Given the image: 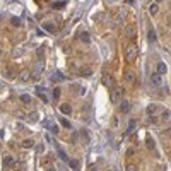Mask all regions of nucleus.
<instances>
[{"mask_svg":"<svg viewBox=\"0 0 171 171\" xmlns=\"http://www.w3.org/2000/svg\"><path fill=\"white\" fill-rule=\"evenodd\" d=\"M137 53H139L137 45H135V43H128V45H127V50H125V57H127V60H128V62L135 60Z\"/></svg>","mask_w":171,"mask_h":171,"instance_id":"nucleus-1","label":"nucleus"},{"mask_svg":"<svg viewBox=\"0 0 171 171\" xmlns=\"http://www.w3.org/2000/svg\"><path fill=\"white\" fill-rule=\"evenodd\" d=\"M101 82L106 86V87H113L115 79H113V75H109V74H103V75H101Z\"/></svg>","mask_w":171,"mask_h":171,"instance_id":"nucleus-2","label":"nucleus"},{"mask_svg":"<svg viewBox=\"0 0 171 171\" xmlns=\"http://www.w3.org/2000/svg\"><path fill=\"white\" fill-rule=\"evenodd\" d=\"M125 81L128 82V84H135V81H137L135 72H134V70H127V72H125Z\"/></svg>","mask_w":171,"mask_h":171,"instance_id":"nucleus-3","label":"nucleus"},{"mask_svg":"<svg viewBox=\"0 0 171 171\" xmlns=\"http://www.w3.org/2000/svg\"><path fill=\"white\" fill-rule=\"evenodd\" d=\"M150 81H152V84L159 86V84H161V74H159V72H152V74H150Z\"/></svg>","mask_w":171,"mask_h":171,"instance_id":"nucleus-4","label":"nucleus"},{"mask_svg":"<svg viewBox=\"0 0 171 171\" xmlns=\"http://www.w3.org/2000/svg\"><path fill=\"white\" fill-rule=\"evenodd\" d=\"M123 94H125V89H123L122 86H118V87H116L115 91H113V98H115V99H120V98H122Z\"/></svg>","mask_w":171,"mask_h":171,"instance_id":"nucleus-5","label":"nucleus"},{"mask_svg":"<svg viewBox=\"0 0 171 171\" xmlns=\"http://www.w3.org/2000/svg\"><path fill=\"white\" fill-rule=\"evenodd\" d=\"M128 109H130V101L123 99V101L120 103V111H122V113H128Z\"/></svg>","mask_w":171,"mask_h":171,"instance_id":"nucleus-6","label":"nucleus"},{"mask_svg":"<svg viewBox=\"0 0 171 171\" xmlns=\"http://www.w3.org/2000/svg\"><path fill=\"white\" fill-rule=\"evenodd\" d=\"M60 113H63V115H68L70 111H72V106L70 104H67V103H63V104H60Z\"/></svg>","mask_w":171,"mask_h":171,"instance_id":"nucleus-7","label":"nucleus"},{"mask_svg":"<svg viewBox=\"0 0 171 171\" xmlns=\"http://www.w3.org/2000/svg\"><path fill=\"white\" fill-rule=\"evenodd\" d=\"M79 41H82V43H86V45H87L89 41H91V36H89V33L82 31V33L79 34Z\"/></svg>","mask_w":171,"mask_h":171,"instance_id":"nucleus-8","label":"nucleus"},{"mask_svg":"<svg viewBox=\"0 0 171 171\" xmlns=\"http://www.w3.org/2000/svg\"><path fill=\"white\" fill-rule=\"evenodd\" d=\"M33 145H34V142L31 140V139H26V140H22V147H24V149H31Z\"/></svg>","mask_w":171,"mask_h":171,"instance_id":"nucleus-9","label":"nucleus"},{"mask_svg":"<svg viewBox=\"0 0 171 171\" xmlns=\"http://www.w3.org/2000/svg\"><path fill=\"white\" fill-rule=\"evenodd\" d=\"M68 164H70V168H72L74 171H77L79 168H81V164H79V161H77V159H72V161H68Z\"/></svg>","mask_w":171,"mask_h":171,"instance_id":"nucleus-10","label":"nucleus"},{"mask_svg":"<svg viewBox=\"0 0 171 171\" xmlns=\"http://www.w3.org/2000/svg\"><path fill=\"white\" fill-rule=\"evenodd\" d=\"M29 77H31V74H29V70H22L21 72V81H29Z\"/></svg>","mask_w":171,"mask_h":171,"instance_id":"nucleus-11","label":"nucleus"},{"mask_svg":"<svg viewBox=\"0 0 171 171\" xmlns=\"http://www.w3.org/2000/svg\"><path fill=\"white\" fill-rule=\"evenodd\" d=\"M91 74H92V70H91L89 67H82L81 68V75H84V77H89Z\"/></svg>","mask_w":171,"mask_h":171,"instance_id":"nucleus-12","label":"nucleus"},{"mask_svg":"<svg viewBox=\"0 0 171 171\" xmlns=\"http://www.w3.org/2000/svg\"><path fill=\"white\" fill-rule=\"evenodd\" d=\"M149 12H150V15H156V14L159 12V7H157V4H152V5L149 7Z\"/></svg>","mask_w":171,"mask_h":171,"instance_id":"nucleus-13","label":"nucleus"},{"mask_svg":"<svg viewBox=\"0 0 171 171\" xmlns=\"http://www.w3.org/2000/svg\"><path fill=\"white\" fill-rule=\"evenodd\" d=\"M36 92L40 94V98H41V99H43V101H48L46 94H45V91H43V89H41V87H36Z\"/></svg>","mask_w":171,"mask_h":171,"instance_id":"nucleus-14","label":"nucleus"},{"mask_svg":"<svg viewBox=\"0 0 171 171\" xmlns=\"http://www.w3.org/2000/svg\"><path fill=\"white\" fill-rule=\"evenodd\" d=\"M147 38H149V41H152V43H154V41H156V31H154V29H149V34H147Z\"/></svg>","mask_w":171,"mask_h":171,"instance_id":"nucleus-15","label":"nucleus"},{"mask_svg":"<svg viewBox=\"0 0 171 171\" xmlns=\"http://www.w3.org/2000/svg\"><path fill=\"white\" fill-rule=\"evenodd\" d=\"M156 111H157V106H156V104H149V108H147V115L152 116Z\"/></svg>","mask_w":171,"mask_h":171,"instance_id":"nucleus-16","label":"nucleus"},{"mask_svg":"<svg viewBox=\"0 0 171 171\" xmlns=\"http://www.w3.org/2000/svg\"><path fill=\"white\" fill-rule=\"evenodd\" d=\"M21 101L24 103V104H29V103H31V96H29V94H22V96H21Z\"/></svg>","mask_w":171,"mask_h":171,"instance_id":"nucleus-17","label":"nucleus"},{"mask_svg":"<svg viewBox=\"0 0 171 171\" xmlns=\"http://www.w3.org/2000/svg\"><path fill=\"white\" fill-rule=\"evenodd\" d=\"M60 123H62V127H63V128H70V127H72V125H70V122H68V120H65V118H62V116H60Z\"/></svg>","mask_w":171,"mask_h":171,"instance_id":"nucleus-18","label":"nucleus"},{"mask_svg":"<svg viewBox=\"0 0 171 171\" xmlns=\"http://www.w3.org/2000/svg\"><path fill=\"white\" fill-rule=\"evenodd\" d=\"M43 27H45L46 31H50V33H55V31H57V29H55V26H53V24H50V22H46Z\"/></svg>","mask_w":171,"mask_h":171,"instance_id":"nucleus-19","label":"nucleus"},{"mask_svg":"<svg viewBox=\"0 0 171 171\" xmlns=\"http://www.w3.org/2000/svg\"><path fill=\"white\" fill-rule=\"evenodd\" d=\"M4 163H5V166H12V163H14V157H12V156H5V159H4Z\"/></svg>","mask_w":171,"mask_h":171,"instance_id":"nucleus-20","label":"nucleus"},{"mask_svg":"<svg viewBox=\"0 0 171 171\" xmlns=\"http://www.w3.org/2000/svg\"><path fill=\"white\" fill-rule=\"evenodd\" d=\"M166 70H168V67H166V63H159V74H166Z\"/></svg>","mask_w":171,"mask_h":171,"instance_id":"nucleus-21","label":"nucleus"},{"mask_svg":"<svg viewBox=\"0 0 171 171\" xmlns=\"http://www.w3.org/2000/svg\"><path fill=\"white\" fill-rule=\"evenodd\" d=\"M10 24H12V26H21V19L19 17H12V19H10Z\"/></svg>","mask_w":171,"mask_h":171,"instance_id":"nucleus-22","label":"nucleus"},{"mask_svg":"<svg viewBox=\"0 0 171 171\" xmlns=\"http://www.w3.org/2000/svg\"><path fill=\"white\" fill-rule=\"evenodd\" d=\"M53 98H55V99H58V98H60V87H55L53 89Z\"/></svg>","mask_w":171,"mask_h":171,"instance_id":"nucleus-23","label":"nucleus"},{"mask_svg":"<svg viewBox=\"0 0 171 171\" xmlns=\"http://www.w3.org/2000/svg\"><path fill=\"white\" fill-rule=\"evenodd\" d=\"M147 147H149L150 150H154V147H156V145H154V140H152V139H147Z\"/></svg>","mask_w":171,"mask_h":171,"instance_id":"nucleus-24","label":"nucleus"},{"mask_svg":"<svg viewBox=\"0 0 171 171\" xmlns=\"http://www.w3.org/2000/svg\"><path fill=\"white\" fill-rule=\"evenodd\" d=\"M4 77H9V79H12V77H14V72H12V70H5V72H4Z\"/></svg>","mask_w":171,"mask_h":171,"instance_id":"nucleus-25","label":"nucleus"},{"mask_svg":"<svg viewBox=\"0 0 171 171\" xmlns=\"http://www.w3.org/2000/svg\"><path fill=\"white\" fill-rule=\"evenodd\" d=\"M135 120H130V123H128V132H132V130L135 128Z\"/></svg>","mask_w":171,"mask_h":171,"instance_id":"nucleus-26","label":"nucleus"},{"mask_svg":"<svg viewBox=\"0 0 171 171\" xmlns=\"http://www.w3.org/2000/svg\"><path fill=\"white\" fill-rule=\"evenodd\" d=\"M58 154H60V157L63 159V161H68V157H67V154L63 152V150H58Z\"/></svg>","mask_w":171,"mask_h":171,"instance_id":"nucleus-27","label":"nucleus"},{"mask_svg":"<svg viewBox=\"0 0 171 171\" xmlns=\"http://www.w3.org/2000/svg\"><path fill=\"white\" fill-rule=\"evenodd\" d=\"M163 118H164V120H168V118H170V111H168V109H163Z\"/></svg>","mask_w":171,"mask_h":171,"instance_id":"nucleus-28","label":"nucleus"},{"mask_svg":"<svg viewBox=\"0 0 171 171\" xmlns=\"http://www.w3.org/2000/svg\"><path fill=\"white\" fill-rule=\"evenodd\" d=\"M127 171H137L135 164H128V166H127Z\"/></svg>","mask_w":171,"mask_h":171,"instance_id":"nucleus-29","label":"nucleus"},{"mask_svg":"<svg viewBox=\"0 0 171 171\" xmlns=\"http://www.w3.org/2000/svg\"><path fill=\"white\" fill-rule=\"evenodd\" d=\"M127 34H128V36H134V34H135L134 27H128V29H127Z\"/></svg>","mask_w":171,"mask_h":171,"instance_id":"nucleus-30","label":"nucleus"},{"mask_svg":"<svg viewBox=\"0 0 171 171\" xmlns=\"http://www.w3.org/2000/svg\"><path fill=\"white\" fill-rule=\"evenodd\" d=\"M29 118H31V120H38V115H36V113H31V115H29Z\"/></svg>","mask_w":171,"mask_h":171,"instance_id":"nucleus-31","label":"nucleus"},{"mask_svg":"<svg viewBox=\"0 0 171 171\" xmlns=\"http://www.w3.org/2000/svg\"><path fill=\"white\" fill-rule=\"evenodd\" d=\"M89 171H98V168H96V166H92V168H91Z\"/></svg>","mask_w":171,"mask_h":171,"instance_id":"nucleus-32","label":"nucleus"},{"mask_svg":"<svg viewBox=\"0 0 171 171\" xmlns=\"http://www.w3.org/2000/svg\"><path fill=\"white\" fill-rule=\"evenodd\" d=\"M48 171H55V170H53V168H48Z\"/></svg>","mask_w":171,"mask_h":171,"instance_id":"nucleus-33","label":"nucleus"},{"mask_svg":"<svg viewBox=\"0 0 171 171\" xmlns=\"http://www.w3.org/2000/svg\"><path fill=\"white\" fill-rule=\"evenodd\" d=\"M157 2H161V0H157Z\"/></svg>","mask_w":171,"mask_h":171,"instance_id":"nucleus-34","label":"nucleus"},{"mask_svg":"<svg viewBox=\"0 0 171 171\" xmlns=\"http://www.w3.org/2000/svg\"><path fill=\"white\" fill-rule=\"evenodd\" d=\"M109 171H111V170H109Z\"/></svg>","mask_w":171,"mask_h":171,"instance_id":"nucleus-35","label":"nucleus"}]
</instances>
